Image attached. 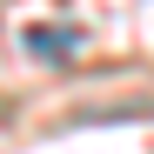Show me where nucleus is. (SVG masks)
<instances>
[{
    "mask_svg": "<svg viewBox=\"0 0 154 154\" xmlns=\"http://www.w3.org/2000/svg\"><path fill=\"white\" fill-rule=\"evenodd\" d=\"M74 47H81L74 27H27V54H34V60H67Z\"/></svg>",
    "mask_w": 154,
    "mask_h": 154,
    "instance_id": "1",
    "label": "nucleus"
}]
</instances>
